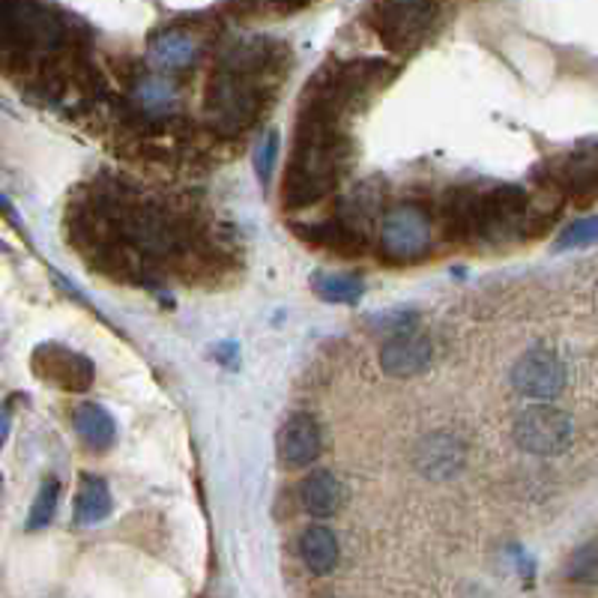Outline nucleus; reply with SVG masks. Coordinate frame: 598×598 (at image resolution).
Returning <instances> with one entry per match:
<instances>
[{
    "mask_svg": "<svg viewBox=\"0 0 598 598\" xmlns=\"http://www.w3.org/2000/svg\"><path fill=\"white\" fill-rule=\"evenodd\" d=\"M344 168V144L335 124L300 117L296 147L285 174L287 207H308L335 189Z\"/></svg>",
    "mask_w": 598,
    "mask_h": 598,
    "instance_id": "nucleus-1",
    "label": "nucleus"
},
{
    "mask_svg": "<svg viewBox=\"0 0 598 598\" xmlns=\"http://www.w3.org/2000/svg\"><path fill=\"white\" fill-rule=\"evenodd\" d=\"M117 237L150 257L180 255L192 246L189 225L156 204H135L115 213Z\"/></svg>",
    "mask_w": 598,
    "mask_h": 598,
    "instance_id": "nucleus-2",
    "label": "nucleus"
},
{
    "mask_svg": "<svg viewBox=\"0 0 598 598\" xmlns=\"http://www.w3.org/2000/svg\"><path fill=\"white\" fill-rule=\"evenodd\" d=\"M261 115V90L252 76L222 69L209 81L207 90V117L213 129L222 135L246 133Z\"/></svg>",
    "mask_w": 598,
    "mask_h": 598,
    "instance_id": "nucleus-3",
    "label": "nucleus"
},
{
    "mask_svg": "<svg viewBox=\"0 0 598 598\" xmlns=\"http://www.w3.org/2000/svg\"><path fill=\"white\" fill-rule=\"evenodd\" d=\"M380 252L392 264H413L431 252V219L416 204H399L383 216Z\"/></svg>",
    "mask_w": 598,
    "mask_h": 598,
    "instance_id": "nucleus-4",
    "label": "nucleus"
},
{
    "mask_svg": "<svg viewBox=\"0 0 598 598\" xmlns=\"http://www.w3.org/2000/svg\"><path fill=\"white\" fill-rule=\"evenodd\" d=\"M438 16V0H380L374 19L386 46L408 51L425 37Z\"/></svg>",
    "mask_w": 598,
    "mask_h": 598,
    "instance_id": "nucleus-5",
    "label": "nucleus"
},
{
    "mask_svg": "<svg viewBox=\"0 0 598 598\" xmlns=\"http://www.w3.org/2000/svg\"><path fill=\"white\" fill-rule=\"evenodd\" d=\"M571 419L551 404H536L514 419V443L532 455H557L569 447Z\"/></svg>",
    "mask_w": 598,
    "mask_h": 598,
    "instance_id": "nucleus-6",
    "label": "nucleus"
},
{
    "mask_svg": "<svg viewBox=\"0 0 598 598\" xmlns=\"http://www.w3.org/2000/svg\"><path fill=\"white\" fill-rule=\"evenodd\" d=\"M514 390L527 395V399L548 401L553 395H560L562 386H566V365L560 362V356L545 347H532L518 360L512 371Z\"/></svg>",
    "mask_w": 598,
    "mask_h": 598,
    "instance_id": "nucleus-7",
    "label": "nucleus"
},
{
    "mask_svg": "<svg viewBox=\"0 0 598 598\" xmlns=\"http://www.w3.org/2000/svg\"><path fill=\"white\" fill-rule=\"evenodd\" d=\"M33 365H37L39 378L55 383L63 392L90 390V383L96 378L94 362L81 356V353L69 351L63 344H42L33 353Z\"/></svg>",
    "mask_w": 598,
    "mask_h": 598,
    "instance_id": "nucleus-8",
    "label": "nucleus"
},
{
    "mask_svg": "<svg viewBox=\"0 0 598 598\" xmlns=\"http://www.w3.org/2000/svg\"><path fill=\"white\" fill-rule=\"evenodd\" d=\"M431 356H434V344L428 335L416 333V330H401L383 344L380 369L390 378H416L431 365Z\"/></svg>",
    "mask_w": 598,
    "mask_h": 598,
    "instance_id": "nucleus-9",
    "label": "nucleus"
},
{
    "mask_svg": "<svg viewBox=\"0 0 598 598\" xmlns=\"http://www.w3.org/2000/svg\"><path fill=\"white\" fill-rule=\"evenodd\" d=\"M323 449L321 428L308 413H294L278 431V458L285 467H308Z\"/></svg>",
    "mask_w": 598,
    "mask_h": 598,
    "instance_id": "nucleus-10",
    "label": "nucleus"
},
{
    "mask_svg": "<svg viewBox=\"0 0 598 598\" xmlns=\"http://www.w3.org/2000/svg\"><path fill=\"white\" fill-rule=\"evenodd\" d=\"M464 443L455 434H449V431L428 434L416 449V464L428 479H452L464 467Z\"/></svg>",
    "mask_w": 598,
    "mask_h": 598,
    "instance_id": "nucleus-11",
    "label": "nucleus"
},
{
    "mask_svg": "<svg viewBox=\"0 0 598 598\" xmlns=\"http://www.w3.org/2000/svg\"><path fill=\"white\" fill-rule=\"evenodd\" d=\"M344 500H347V491L339 482V476L330 470H314L300 482V503L314 518H330L342 509Z\"/></svg>",
    "mask_w": 598,
    "mask_h": 598,
    "instance_id": "nucleus-12",
    "label": "nucleus"
},
{
    "mask_svg": "<svg viewBox=\"0 0 598 598\" xmlns=\"http://www.w3.org/2000/svg\"><path fill=\"white\" fill-rule=\"evenodd\" d=\"M198 39L183 33V30H165L150 42V60L159 69H168V72L192 67L198 60Z\"/></svg>",
    "mask_w": 598,
    "mask_h": 598,
    "instance_id": "nucleus-13",
    "label": "nucleus"
},
{
    "mask_svg": "<svg viewBox=\"0 0 598 598\" xmlns=\"http://www.w3.org/2000/svg\"><path fill=\"white\" fill-rule=\"evenodd\" d=\"M300 557H303L305 569L312 571V575H330L339 566L342 548H339V539H335L333 530L308 527L300 536Z\"/></svg>",
    "mask_w": 598,
    "mask_h": 598,
    "instance_id": "nucleus-14",
    "label": "nucleus"
},
{
    "mask_svg": "<svg viewBox=\"0 0 598 598\" xmlns=\"http://www.w3.org/2000/svg\"><path fill=\"white\" fill-rule=\"evenodd\" d=\"M296 234L305 239V243H314V246H326L333 252H342V255H356L362 252V237L360 231L353 228L351 222L333 219V222H317V225H296Z\"/></svg>",
    "mask_w": 598,
    "mask_h": 598,
    "instance_id": "nucleus-15",
    "label": "nucleus"
},
{
    "mask_svg": "<svg viewBox=\"0 0 598 598\" xmlns=\"http://www.w3.org/2000/svg\"><path fill=\"white\" fill-rule=\"evenodd\" d=\"M72 422H76V431L81 443L94 452H105V449L115 447L117 425L111 413L99 404H81V408L72 413Z\"/></svg>",
    "mask_w": 598,
    "mask_h": 598,
    "instance_id": "nucleus-16",
    "label": "nucleus"
},
{
    "mask_svg": "<svg viewBox=\"0 0 598 598\" xmlns=\"http://www.w3.org/2000/svg\"><path fill=\"white\" fill-rule=\"evenodd\" d=\"M108 514H111V491H108V484L102 479H96V476H81L76 497V523L94 527V523H102Z\"/></svg>",
    "mask_w": 598,
    "mask_h": 598,
    "instance_id": "nucleus-17",
    "label": "nucleus"
},
{
    "mask_svg": "<svg viewBox=\"0 0 598 598\" xmlns=\"http://www.w3.org/2000/svg\"><path fill=\"white\" fill-rule=\"evenodd\" d=\"M560 180H562V186H566L569 192H575V195H592L598 186L596 153L587 150V153H575V156H569L566 165H562Z\"/></svg>",
    "mask_w": 598,
    "mask_h": 598,
    "instance_id": "nucleus-18",
    "label": "nucleus"
},
{
    "mask_svg": "<svg viewBox=\"0 0 598 598\" xmlns=\"http://www.w3.org/2000/svg\"><path fill=\"white\" fill-rule=\"evenodd\" d=\"M135 102L141 105L147 115H168L177 102V90L165 78L147 76L135 85Z\"/></svg>",
    "mask_w": 598,
    "mask_h": 598,
    "instance_id": "nucleus-19",
    "label": "nucleus"
},
{
    "mask_svg": "<svg viewBox=\"0 0 598 598\" xmlns=\"http://www.w3.org/2000/svg\"><path fill=\"white\" fill-rule=\"evenodd\" d=\"M314 291L326 303L351 305L362 296V282L356 276H342V273H323V276H314Z\"/></svg>",
    "mask_w": 598,
    "mask_h": 598,
    "instance_id": "nucleus-20",
    "label": "nucleus"
},
{
    "mask_svg": "<svg viewBox=\"0 0 598 598\" xmlns=\"http://www.w3.org/2000/svg\"><path fill=\"white\" fill-rule=\"evenodd\" d=\"M58 500H60V484H58V479L51 476V479H46V482H42L37 500H33V506H30L28 530H42V527H48V523L55 521V512H58Z\"/></svg>",
    "mask_w": 598,
    "mask_h": 598,
    "instance_id": "nucleus-21",
    "label": "nucleus"
},
{
    "mask_svg": "<svg viewBox=\"0 0 598 598\" xmlns=\"http://www.w3.org/2000/svg\"><path fill=\"white\" fill-rule=\"evenodd\" d=\"M598 575V557H596V541H587L569 562V578L580 580V584H596Z\"/></svg>",
    "mask_w": 598,
    "mask_h": 598,
    "instance_id": "nucleus-22",
    "label": "nucleus"
},
{
    "mask_svg": "<svg viewBox=\"0 0 598 598\" xmlns=\"http://www.w3.org/2000/svg\"><path fill=\"white\" fill-rule=\"evenodd\" d=\"M596 237H598V219H580V222H575L566 234H562L560 248L592 246V239Z\"/></svg>",
    "mask_w": 598,
    "mask_h": 598,
    "instance_id": "nucleus-23",
    "label": "nucleus"
},
{
    "mask_svg": "<svg viewBox=\"0 0 598 598\" xmlns=\"http://www.w3.org/2000/svg\"><path fill=\"white\" fill-rule=\"evenodd\" d=\"M276 159H278V135L266 133V138L261 141V147H257V156H255V168L264 183L269 180V174H273V168H276Z\"/></svg>",
    "mask_w": 598,
    "mask_h": 598,
    "instance_id": "nucleus-24",
    "label": "nucleus"
},
{
    "mask_svg": "<svg viewBox=\"0 0 598 598\" xmlns=\"http://www.w3.org/2000/svg\"><path fill=\"white\" fill-rule=\"evenodd\" d=\"M10 428H12L10 413H7V410H0V447H3V443H7V438H10Z\"/></svg>",
    "mask_w": 598,
    "mask_h": 598,
    "instance_id": "nucleus-25",
    "label": "nucleus"
}]
</instances>
